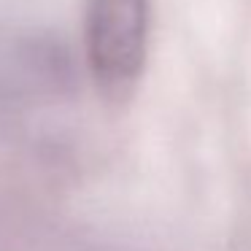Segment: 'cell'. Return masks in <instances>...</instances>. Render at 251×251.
Wrapping results in <instances>:
<instances>
[{
	"label": "cell",
	"instance_id": "cell-1",
	"mask_svg": "<svg viewBox=\"0 0 251 251\" xmlns=\"http://www.w3.org/2000/svg\"><path fill=\"white\" fill-rule=\"evenodd\" d=\"M84 44L100 92L108 100L130 98L146 65L149 0H87Z\"/></svg>",
	"mask_w": 251,
	"mask_h": 251
}]
</instances>
